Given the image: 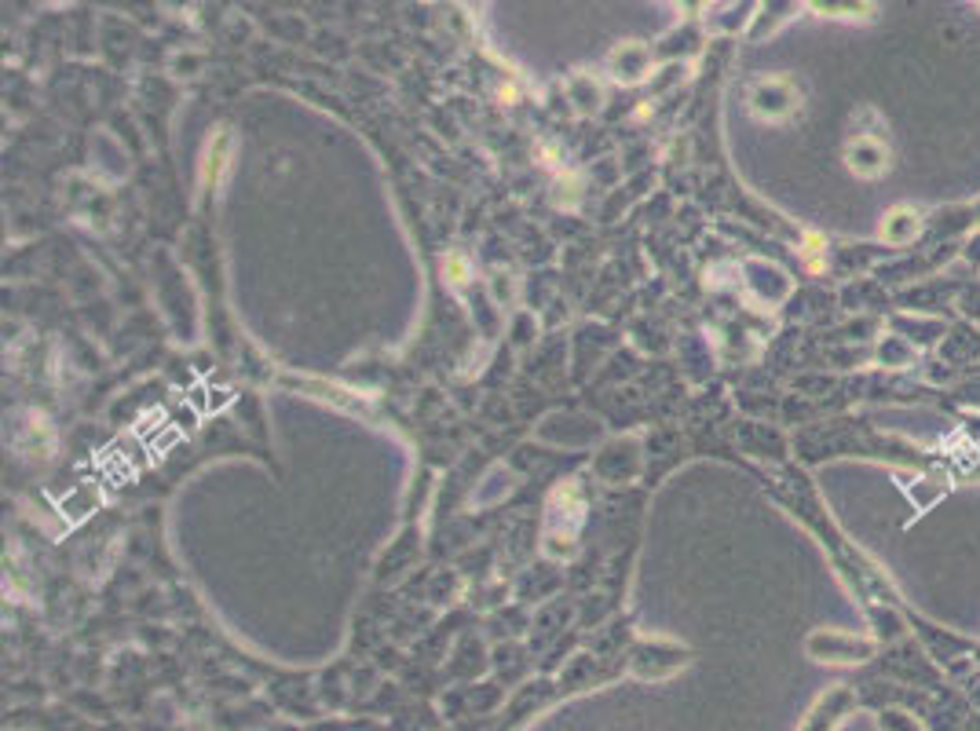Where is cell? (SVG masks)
<instances>
[{
  "label": "cell",
  "instance_id": "1",
  "mask_svg": "<svg viewBox=\"0 0 980 731\" xmlns=\"http://www.w3.org/2000/svg\"><path fill=\"white\" fill-rule=\"evenodd\" d=\"M582 509H586V501H582V490H578L575 479L553 494V501H549V527H545V552L549 556L567 560L575 552L578 527H582Z\"/></svg>",
  "mask_w": 980,
  "mask_h": 731
},
{
  "label": "cell",
  "instance_id": "17",
  "mask_svg": "<svg viewBox=\"0 0 980 731\" xmlns=\"http://www.w3.org/2000/svg\"><path fill=\"white\" fill-rule=\"evenodd\" d=\"M44 4H66V0H44Z\"/></svg>",
  "mask_w": 980,
  "mask_h": 731
},
{
  "label": "cell",
  "instance_id": "10",
  "mask_svg": "<svg viewBox=\"0 0 980 731\" xmlns=\"http://www.w3.org/2000/svg\"><path fill=\"white\" fill-rule=\"evenodd\" d=\"M809 11L823 19H871L874 0H801Z\"/></svg>",
  "mask_w": 980,
  "mask_h": 731
},
{
  "label": "cell",
  "instance_id": "19",
  "mask_svg": "<svg viewBox=\"0 0 980 731\" xmlns=\"http://www.w3.org/2000/svg\"><path fill=\"white\" fill-rule=\"evenodd\" d=\"M977 4H980V0H977Z\"/></svg>",
  "mask_w": 980,
  "mask_h": 731
},
{
  "label": "cell",
  "instance_id": "3",
  "mask_svg": "<svg viewBox=\"0 0 980 731\" xmlns=\"http://www.w3.org/2000/svg\"><path fill=\"white\" fill-rule=\"evenodd\" d=\"M874 640L860 633H845V629H816V633L805 640V651H809L816 662H831V666H856V662H867L874 655Z\"/></svg>",
  "mask_w": 980,
  "mask_h": 731
},
{
  "label": "cell",
  "instance_id": "7",
  "mask_svg": "<svg viewBox=\"0 0 980 731\" xmlns=\"http://www.w3.org/2000/svg\"><path fill=\"white\" fill-rule=\"evenodd\" d=\"M926 227V216L915 209V205H893V209L882 216V227H878V238H882L889 249H904L922 234Z\"/></svg>",
  "mask_w": 980,
  "mask_h": 731
},
{
  "label": "cell",
  "instance_id": "8",
  "mask_svg": "<svg viewBox=\"0 0 980 731\" xmlns=\"http://www.w3.org/2000/svg\"><path fill=\"white\" fill-rule=\"evenodd\" d=\"M746 271H750V275H757V278H746V289H750V293H757V300H761V304H779V300L790 297V278L783 275L779 267L765 264V260H750V264H746Z\"/></svg>",
  "mask_w": 980,
  "mask_h": 731
},
{
  "label": "cell",
  "instance_id": "9",
  "mask_svg": "<svg viewBox=\"0 0 980 731\" xmlns=\"http://www.w3.org/2000/svg\"><path fill=\"white\" fill-rule=\"evenodd\" d=\"M304 392H311V399H322V403H333V406H344V410H352V414H370V406H366L363 395L348 392L341 384H326V381H300Z\"/></svg>",
  "mask_w": 980,
  "mask_h": 731
},
{
  "label": "cell",
  "instance_id": "14",
  "mask_svg": "<svg viewBox=\"0 0 980 731\" xmlns=\"http://www.w3.org/2000/svg\"><path fill=\"white\" fill-rule=\"evenodd\" d=\"M878 359H882L885 366H893V370L911 366V362H915V344L904 340L900 333H893V337H885L882 344H878Z\"/></svg>",
  "mask_w": 980,
  "mask_h": 731
},
{
  "label": "cell",
  "instance_id": "4",
  "mask_svg": "<svg viewBox=\"0 0 980 731\" xmlns=\"http://www.w3.org/2000/svg\"><path fill=\"white\" fill-rule=\"evenodd\" d=\"M651 66H655V52H651L648 44H644V41H622V44L611 48L604 70H608V77L615 81V85L633 88V85H640V81H648Z\"/></svg>",
  "mask_w": 980,
  "mask_h": 731
},
{
  "label": "cell",
  "instance_id": "11",
  "mask_svg": "<svg viewBox=\"0 0 980 731\" xmlns=\"http://www.w3.org/2000/svg\"><path fill=\"white\" fill-rule=\"evenodd\" d=\"M794 11H798V0H765L761 11H757L754 26H750V41H761L765 33H776Z\"/></svg>",
  "mask_w": 980,
  "mask_h": 731
},
{
  "label": "cell",
  "instance_id": "15",
  "mask_svg": "<svg viewBox=\"0 0 980 731\" xmlns=\"http://www.w3.org/2000/svg\"><path fill=\"white\" fill-rule=\"evenodd\" d=\"M443 275H447L450 286H465L472 278V264L465 253H447L443 256Z\"/></svg>",
  "mask_w": 980,
  "mask_h": 731
},
{
  "label": "cell",
  "instance_id": "2",
  "mask_svg": "<svg viewBox=\"0 0 980 731\" xmlns=\"http://www.w3.org/2000/svg\"><path fill=\"white\" fill-rule=\"evenodd\" d=\"M746 110L757 121H787L801 110V92L790 77H761L746 92Z\"/></svg>",
  "mask_w": 980,
  "mask_h": 731
},
{
  "label": "cell",
  "instance_id": "6",
  "mask_svg": "<svg viewBox=\"0 0 980 731\" xmlns=\"http://www.w3.org/2000/svg\"><path fill=\"white\" fill-rule=\"evenodd\" d=\"M845 165L849 172H856L860 180H878L889 172V147L878 136H856L845 147Z\"/></svg>",
  "mask_w": 980,
  "mask_h": 731
},
{
  "label": "cell",
  "instance_id": "13",
  "mask_svg": "<svg viewBox=\"0 0 980 731\" xmlns=\"http://www.w3.org/2000/svg\"><path fill=\"white\" fill-rule=\"evenodd\" d=\"M896 333H900L904 340H911L915 348H922V344H933V340L944 337V322H940V318H922V315L896 318Z\"/></svg>",
  "mask_w": 980,
  "mask_h": 731
},
{
  "label": "cell",
  "instance_id": "12",
  "mask_svg": "<svg viewBox=\"0 0 980 731\" xmlns=\"http://www.w3.org/2000/svg\"><path fill=\"white\" fill-rule=\"evenodd\" d=\"M567 99L575 103L578 114H597L600 103H604V88H600L589 74L578 70V74L567 81Z\"/></svg>",
  "mask_w": 980,
  "mask_h": 731
},
{
  "label": "cell",
  "instance_id": "5",
  "mask_svg": "<svg viewBox=\"0 0 980 731\" xmlns=\"http://www.w3.org/2000/svg\"><path fill=\"white\" fill-rule=\"evenodd\" d=\"M231 158H235V136L231 128H216L202 154V187L205 191H220L231 172Z\"/></svg>",
  "mask_w": 980,
  "mask_h": 731
},
{
  "label": "cell",
  "instance_id": "18",
  "mask_svg": "<svg viewBox=\"0 0 980 731\" xmlns=\"http://www.w3.org/2000/svg\"><path fill=\"white\" fill-rule=\"evenodd\" d=\"M469 4H472V8H476V4H483V0H469Z\"/></svg>",
  "mask_w": 980,
  "mask_h": 731
},
{
  "label": "cell",
  "instance_id": "16",
  "mask_svg": "<svg viewBox=\"0 0 980 731\" xmlns=\"http://www.w3.org/2000/svg\"><path fill=\"white\" fill-rule=\"evenodd\" d=\"M962 260H966L973 271H980V231L970 234V242H966V249H962Z\"/></svg>",
  "mask_w": 980,
  "mask_h": 731
}]
</instances>
